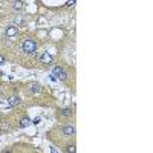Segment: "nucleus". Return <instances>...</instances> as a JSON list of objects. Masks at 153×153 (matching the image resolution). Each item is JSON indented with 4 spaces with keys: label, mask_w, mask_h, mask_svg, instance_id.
<instances>
[{
    "label": "nucleus",
    "mask_w": 153,
    "mask_h": 153,
    "mask_svg": "<svg viewBox=\"0 0 153 153\" xmlns=\"http://www.w3.org/2000/svg\"><path fill=\"white\" fill-rule=\"evenodd\" d=\"M17 32H19V31H17L15 26H9V28H6V31H5V35H6V37H15Z\"/></svg>",
    "instance_id": "nucleus-6"
},
{
    "label": "nucleus",
    "mask_w": 153,
    "mask_h": 153,
    "mask_svg": "<svg viewBox=\"0 0 153 153\" xmlns=\"http://www.w3.org/2000/svg\"><path fill=\"white\" fill-rule=\"evenodd\" d=\"M63 135H64V136H72V135H75V127L70 125V124L64 125V127H63Z\"/></svg>",
    "instance_id": "nucleus-4"
},
{
    "label": "nucleus",
    "mask_w": 153,
    "mask_h": 153,
    "mask_svg": "<svg viewBox=\"0 0 153 153\" xmlns=\"http://www.w3.org/2000/svg\"><path fill=\"white\" fill-rule=\"evenodd\" d=\"M60 115L64 116V118H69V116L74 115V109H70V107H64V109L60 110Z\"/></svg>",
    "instance_id": "nucleus-7"
},
{
    "label": "nucleus",
    "mask_w": 153,
    "mask_h": 153,
    "mask_svg": "<svg viewBox=\"0 0 153 153\" xmlns=\"http://www.w3.org/2000/svg\"><path fill=\"white\" fill-rule=\"evenodd\" d=\"M52 74H54V78L60 80V81H66V80H67V72L63 69L61 66H54Z\"/></svg>",
    "instance_id": "nucleus-2"
},
{
    "label": "nucleus",
    "mask_w": 153,
    "mask_h": 153,
    "mask_svg": "<svg viewBox=\"0 0 153 153\" xmlns=\"http://www.w3.org/2000/svg\"><path fill=\"white\" fill-rule=\"evenodd\" d=\"M38 60H40V63H43V64H51V63H52V57L49 55L48 52H43V54H40V55H38Z\"/></svg>",
    "instance_id": "nucleus-3"
},
{
    "label": "nucleus",
    "mask_w": 153,
    "mask_h": 153,
    "mask_svg": "<svg viewBox=\"0 0 153 153\" xmlns=\"http://www.w3.org/2000/svg\"><path fill=\"white\" fill-rule=\"evenodd\" d=\"M3 63H5V57L0 55V64H3Z\"/></svg>",
    "instance_id": "nucleus-14"
},
{
    "label": "nucleus",
    "mask_w": 153,
    "mask_h": 153,
    "mask_svg": "<svg viewBox=\"0 0 153 153\" xmlns=\"http://www.w3.org/2000/svg\"><path fill=\"white\" fill-rule=\"evenodd\" d=\"M9 107H17V106H20L21 104V98H19L17 95H14V97H9Z\"/></svg>",
    "instance_id": "nucleus-5"
},
{
    "label": "nucleus",
    "mask_w": 153,
    "mask_h": 153,
    "mask_svg": "<svg viewBox=\"0 0 153 153\" xmlns=\"http://www.w3.org/2000/svg\"><path fill=\"white\" fill-rule=\"evenodd\" d=\"M40 91H42V86L37 83H34V84H31L29 86V93H38Z\"/></svg>",
    "instance_id": "nucleus-9"
},
{
    "label": "nucleus",
    "mask_w": 153,
    "mask_h": 153,
    "mask_svg": "<svg viewBox=\"0 0 153 153\" xmlns=\"http://www.w3.org/2000/svg\"><path fill=\"white\" fill-rule=\"evenodd\" d=\"M66 5H67V6H74V5H75V0H67Z\"/></svg>",
    "instance_id": "nucleus-13"
},
{
    "label": "nucleus",
    "mask_w": 153,
    "mask_h": 153,
    "mask_svg": "<svg viewBox=\"0 0 153 153\" xmlns=\"http://www.w3.org/2000/svg\"><path fill=\"white\" fill-rule=\"evenodd\" d=\"M14 9H17V11H20L21 8H23V2H20V0H17V2H14Z\"/></svg>",
    "instance_id": "nucleus-11"
},
{
    "label": "nucleus",
    "mask_w": 153,
    "mask_h": 153,
    "mask_svg": "<svg viewBox=\"0 0 153 153\" xmlns=\"http://www.w3.org/2000/svg\"><path fill=\"white\" fill-rule=\"evenodd\" d=\"M75 150H76L75 146H67V148H66V152H70V153H74Z\"/></svg>",
    "instance_id": "nucleus-12"
},
{
    "label": "nucleus",
    "mask_w": 153,
    "mask_h": 153,
    "mask_svg": "<svg viewBox=\"0 0 153 153\" xmlns=\"http://www.w3.org/2000/svg\"><path fill=\"white\" fill-rule=\"evenodd\" d=\"M31 123H32V119L29 118H23L20 121V127H28V125H31Z\"/></svg>",
    "instance_id": "nucleus-10"
},
{
    "label": "nucleus",
    "mask_w": 153,
    "mask_h": 153,
    "mask_svg": "<svg viewBox=\"0 0 153 153\" xmlns=\"http://www.w3.org/2000/svg\"><path fill=\"white\" fill-rule=\"evenodd\" d=\"M11 130V124L8 121H0V132H8Z\"/></svg>",
    "instance_id": "nucleus-8"
},
{
    "label": "nucleus",
    "mask_w": 153,
    "mask_h": 153,
    "mask_svg": "<svg viewBox=\"0 0 153 153\" xmlns=\"http://www.w3.org/2000/svg\"><path fill=\"white\" fill-rule=\"evenodd\" d=\"M21 49H23L25 54H35L37 52V42H34L31 38H26L23 44H21Z\"/></svg>",
    "instance_id": "nucleus-1"
}]
</instances>
